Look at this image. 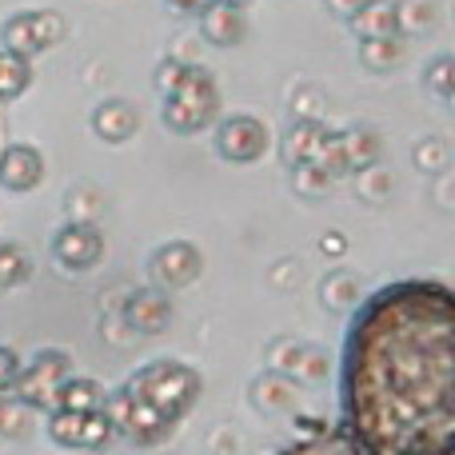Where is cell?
<instances>
[{
    "label": "cell",
    "mask_w": 455,
    "mask_h": 455,
    "mask_svg": "<svg viewBox=\"0 0 455 455\" xmlns=\"http://www.w3.org/2000/svg\"><path fill=\"white\" fill-rule=\"evenodd\" d=\"M336 148H339V164L344 172H363V168L379 164V136L371 128H352V132H336Z\"/></svg>",
    "instance_id": "16"
},
{
    "label": "cell",
    "mask_w": 455,
    "mask_h": 455,
    "mask_svg": "<svg viewBox=\"0 0 455 455\" xmlns=\"http://www.w3.org/2000/svg\"><path fill=\"white\" fill-rule=\"evenodd\" d=\"M104 408V387L88 376H68L56 392L52 411H100Z\"/></svg>",
    "instance_id": "18"
},
{
    "label": "cell",
    "mask_w": 455,
    "mask_h": 455,
    "mask_svg": "<svg viewBox=\"0 0 455 455\" xmlns=\"http://www.w3.org/2000/svg\"><path fill=\"white\" fill-rule=\"evenodd\" d=\"M352 32L363 40H384V36H400V28H395V4L392 0H363L360 12L352 16Z\"/></svg>",
    "instance_id": "17"
},
{
    "label": "cell",
    "mask_w": 455,
    "mask_h": 455,
    "mask_svg": "<svg viewBox=\"0 0 455 455\" xmlns=\"http://www.w3.org/2000/svg\"><path fill=\"white\" fill-rule=\"evenodd\" d=\"M299 427H304V435L275 448L272 455H371L339 419L336 424H312V416H304Z\"/></svg>",
    "instance_id": "9"
},
{
    "label": "cell",
    "mask_w": 455,
    "mask_h": 455,
    "mask_svg": "<svg viewBox=\"0 0 455 455\" xmlns=\"http://www.w3.org/2000/svg\"><path fill=\"white\" fill-rule=\"evenodd\" d=\"M200 32H204L208 44H240L248 36V20H243V8H232V4H212L200 12Z\"/></svg>",
    "instance_id": "15"
},
{
    "label": "cell",
    "mask_w": 455,
    "mask_h": 455,
    "mask_svg": "<svg viewBox=\"0 0 455 455\" xmlns=\"http://www.w3.org/2000/svg\"><path fill=\"white\" fill-rule=\"evenodd\" d=\"M451 72H455V60H451V56H435L432 68H427V76H424V84L432 88L440 100H451Z\"/></svg>",
    "instance_id": "27"
},
{
    "label": "cell",
    "mask_w": 455,
    "mask_h": 455,
    "mask_svg": "<svg viewBox=\"0 0 455 455\" xmlns=\"http://www.w3.org/2000/svg\"><path fill=\"white\" fill-rule=\"evenodd\" d=\"M267 144H272L267 124L256 116H248V112L228 116L216 124V152H220L224 160H232V164H256V160L267 152Z\"/></svg>",
    "instance_id": "7"
},
{
    "label": "cell",
    "mask_w": 455,
    "mask_h": 455,
    "mask_svg": "<svg viewBox=\"0 0 455 455\" xmlns=\"http://www.w3.org/2000/svg\"><path fill=\"white\" fill-rule=\"evenodd\" d=\"M272 392H264V387H251V403L256 408H264V411H280V408H288L291 403V395H296V379H288V376H280V371H272V376L264 379Z\"/></svg>",
    "instance_id": "24"
},
{
    "label": "cell",
    "mask_w": 455,
    "mask_h": 455,
    "mask_svg": "<svg viewBox=\"0 0 455 455\" xmlns=\"http://www.w3.org/2000/svg\"><path fill=\"white\" fill-rule=\"evenodd\" d=\"M124 315H128V323H132L136 331H148V336H156V331H164L168 323H172V304H168L164 291L148 288V291H136V296L128 299Z\"/></svg>",
    "instance_id": "14"
},
{
    "label": "cell",
    "mask_w": 455,
    "mask_h": 455,
    "mask_svg": "<svg viewBox=\"0 0 455 455\" xmlns=\"http://www.w3.org/2000/svg\"><path fill=\"white\" fill-rule=\"evenodd\" d=\"M20 355L12 352V347H4L0 344V395H12V387H16V376H20Z\"/></svg>",
    "instance_id": "29"
},
{
    "label": "cell",
    "mask_w": 455,
    "mask_h": 455,
    "mask_svg": "<svg viewBox=\"0 0 455 455\" xmlns=\"http://www.w3.org/2000/svg\"><path fill=\"white\" fill-rule=\"evenodd\" d=\"M296 184L307 192V196H315V192H328V176L320 172V168H312V164H296Z\"/></svg>",
    "instance_id": "30"
},
{
    "label": "cell",
    "mask_w": 455,
    "mask_h": 455,
    "mask_svg": "<svg viewBox=\"0 0 455 455\" xmlns=\"http://www.w3.org/2000/svg\"><path fill=\"white\" fill-rule=\"evenodd\" d=\"M104 256V235L92 220H72L68 228H60L52 240V259L64 272H92Z\"/></svg>",
    "instance_id": "8"
},
{
    "label": "cell",
    "mask_w": 455,
    "mask_h": 455,
    "mask_svg": "<svg viewBox=\"0 0 455 455\" xmlns=\"http://www.w3.org/2000/svg\"><path fill=\"white\" fill-rule=\"evenodd\" d=\"M84 416L88 411H52V419H48L52 443H60V448H80V443H84Z\"/></svg>",
    "instance_id": "25"
},
{
    "label": "cell",
    "mask_w": 455,
    "mask_h": 455,
    "mask_svg": "<svg viewBox=\"0 0 455 455\" xmlns=\"http://www.w3.org/2000/svg\"><path fill=\"white\" fill-rule=\"evenodd\" d=\"M184 72H188V64H180V60H164V64H160V72H156V88L168 96V92H172V88L184 80Z\"/></svg>",
    "instance_id": "31"
},
{
    "label": "cell",
    "mask_w": 455,
    "mask_h": 455,
    "mask_svg": "<svg viewBox=\"0 0 455 455\" xmlns=\"http://www.w3.org/2000/svg\"><path fill=\"white\" fill-rule=\"evenodd\" d=\"M148 272H152V280H156V288H168V291L188 288V283L204 272V256H200L192 243L172 240V243H164V248L152 251Z\"/></svg>",
    "instance_id": "10"
},
{
    "label": "cell",
    "mask_w": 455,
    "mask_h": 455,
    "mask_svg": "<svg viewBox=\"0 0 455 455\" xmlns=\"http://www.w3.org/2000/svg\"><path fill=\"white\" fill-rule=\"evenodd\" d=\"M443 164H448V144L443 140L416 144V168L419 172H443Z\"/></svg>",
    "instance_id": "28"
},
{
    "label": "cell",
    "mask_w": 455,
    "mask_h": 455,
    "mask_svg": "<svg viewBox=\"0 0 455 455\" xmlns=\"http://www.w3.org/2000/svg\"><path fill=\"white\" fill-rule=\"evenodd\" d=\"M0 36H4L8 52L36 56V52L52 48L56 40L64 36V16L52 12V8H28V12L8 16L4 28H0Z\"/></svg>",
    "instance_id": "6"
},
{
    "label": "cell",
    "mask_w": 455,
    "mask_h": 455,
    "mask_svg": "<svg viewBox=\"0 0 455 455\" xmlns=\"http://www.w3.org/2000/svg\"><path fill=\"white\" fill-rule=\"evenodd\" d=\"M0 419H4V395H0Z\"/></svg>",
    "instance_id": "35"
},
{
    "label": "cell",
    "mask_w": 455,
    "mask_h": 455,
    "mask_svg": "<svg viewBox=\"0 0 455 455\" xmlns=\"http://www.w3.org/2000/svg\"><path fill=\"white\" fill-rule=\"evenodd\" d=\"M104 416L112 419V427H120V432L132 435L136 443H160L176 427V424H168V419L160 416L152 403H144L140 395L128 392V387L104 395Z\"/></svg>",
    "instance_id": "5"
},
{
    "label": "cell",
    "mask_w": 455,
    "mask_h": 455,
    "mask_svg": "<svg viewBox=\"0 0 455 455\" xmlns=\"http://www.w3.org/2000/svg\"><path fill=\"white\" fill-rule=\"evenodd\" d=\"M220 116V92H216V80L208 76L204 68H192L184 72V80L164 96V124L180 136H192L200 128L216 124Z\"/></svg>",
    "instance_id": "3"
},
{
    "label": "cell",
    "mask_w": 455,
    "mask_h": 455,
    "mask_svg": "<svg viewBox=\"0 0 455 455\" xmlns=\"http://www.w3.org/2000/svg\"><path fill=\"white\" fill-rule=\"evenodd\" d=\"M92 132L108 144H124L128 136L140 132V112L128 100H104L100 108L92 112Z\"/></svg>",
    "instance_id": "13"
},
{
    "label": "cell",
    "mask_w": 455,
    "mask_h": 455,
    "mask_svg": "<svg viewBox=\"0 0 455 455\" xmlns=\"http://www.w3.org/2000/svg\"><path fill=\"white\" fill-rule=\"evenodd\" d=\"M272 368L280 371V376L296 379V384H320L323 368H328V355L315 344H291V339H283V344H275Z\"/></svg>",
    "instance_id": "12"
},
{
    "label": "cell",
    "mask_w": 455,
    "mask_h": 455,
    "mask_svg": "<svg viewBox=\"0 0 455 455\" xmlns=\"http://www.w3.org/2000/svg\"><path fill=\"white\" fill-rule=\"evenodd\" d=\"M44 180V156H40L32 144H12L0 156V188L4 192H32Z\"/></svg>",
    "instance_id": "11"
},
{
    "label": "cell",
    "mask_w": 455,
    "mask_h": 455,
    "mask_svg": "<svg viewBox=\"0 0 455 455\" xmlns=\"http://www.w3.org/2000/svg\"><path fill=\"white\" fill-rule=\"evenodd\" d=\"M124 387L132 395H140L144 403H152L168 424H176V419L200 400L204 379H200L196 368H188V363H180V360H156V363H144L140 371H132Z\"/></svg>",
    "instance_id": "2"
},
{
    "label": "cell",
    "mask_w": 455,
    "mask_h": 455,
    "mask_svg": "<svg viewBox=\"0 0 455 455\" xmlns=\"http://www.w3.org/2000/svg\"><path fill=\"white\" fill-rule=\"evenodd\" d=\"M168 4H172L176 8V12H204V8H212L216 4V0H168Z\"/></svg>",
    "instance_id": "33"
},
{
    "label": "cell",
    "mask_w": 455,
    "mask_h": 455,
    "mask_svg": "<svg viewBox=\"0 0 455 455\" xmlns=\"http://www.w3.org/2000/svg\"><path fill=\"white\" fill-rule=\"evenodd\" d=\"M32 259L20 243H0V291H12L28 280Z\"/></svg>",
    "instance_id": "22"
},
{
    "label": "cell",
    "mask_w": 455,
    "mask_h": 455,
    "mask_svg": "<svg viewBox=\"0 0 455 455\" xmlns=\"http://www.w3.org/2000/svg\"><path fill=\"white\" fill-rule=\"evenodd\" d=\"M435 20H440V4L435 0H395V28H400L403 40L435 28Z\"/></svg>",
    "instance_id": "20"
},
{
    "label": "cell",
    "mask_w": 455,
    "mask_h": 455,
    "mask_svg": "<svg viewBox=\"0 0 455 455\" xmlns=\"http://www.w3.org/2000/svg\"><path fill=\"white\" fill-rule=\"evenodd\" d=\"M339 424L371 455H455V296L443 280H395L355 304Z\"/></svg>",
    "instance_id": "1"
},
{
    "label": "cell",
    "mask_w": 455,
    "mask_h": 455,
    "mask_svg": "<svg viewBox=\"0 0 455 455\" xmlns=\"http://www.w3.org/2000/svg\"><path fill=\"white\" fill-rule=\"evenodd\" d=\"M32 84V64L28 56L20 52H8V48H0V100H20L24 92H28Z\"/></svg>",
    "instance_id": "19"
},
{
    "label": "cell",
    "mask_w": 455,
    "mask_h": 455,
    "mask_svg": "<svg viewBox=\"0 0 455 455\" xmlns=\"http://www.w3.org/2000/svg\"><path fill=\"white\" fill-rule=\"evenodd\" d=\"M216 4H232V8H243L248 0H216Z\"/></svg>",
    "instance_id": "34"
},
{
    "label": "cell",
    "mask_w": 455,
    "mask_h": 455,
    "mask_svg": "<svg viewBox=\"0 0 455 455\" xmlns=\"http://www.w3.org/2000/svg\"><path fill=\"white\" fill-rule=\"evenodd\" d=\"M403 56H408V40H403V36L363 40V44H360V60L368 64L371 72H392V68H400Z\"/></svg>",
    "instance_id": "21"
},
{
    "label": "cell",
    "mask_w": 455,
    "mask_h": 455,
    "mask_svg": "<svg viewBox=\"0 0 455 455\" xmlns=\"http://www.w3.org/2000/svg\"><path fill=\"white\" fill-rule=\"evenodd\" d=\"M320 132H323V128L315 124V120H296V124H291V132L283 136V160H288L291 168L304 164L307 152H312V144L320 140Z\"/></svg>",
    "instance_id": "23"
},
{
    "label": "cell",
    "mask_w": 455,
    "mask_h": 455,
    "mask_svg": "<svg viewBox=\"0 0 455 455\" xmlns=\"http://www.w3.org/2000/svg\"><path fill=\"white\" fill-rule=\"evenodd\" d=\"M323 304L328 307H355L360 304V280H355L352 272H331L328 280H323Z\"/></svg>",
    "instance_id": "26"
},
{
    "label": "cell",
    "mask_w": 455,
    "mask_h": 455,
    "mask_svg": "<svg viewBox=\"0 0 455 455\" xmlns=\"http://www.w3.org/2000/svg\"><path fill=\"white\" fill-rule=\"evenodd\" d=\"M360 4H363V0H328V8L336 16H344V20H352V16L360 12Z\"/></svg>",
    "instance_id": "32"
},
{
    "label": "cell",
    "mask_w": 455,
    "mask_h": 455,
    "mask_svg": "<svg viewBox=\"0 0 455 455\" xmlns=\"http://www.w3.org/2000/svg\"><path fill=\"white\" fill-rule=\"evenodd\" d=\"M68 376H72V355L60 352V347H44V352H36V360L28 368H20L12 395L32 411H40V408L52 411L56 392H60V384Z\"/></svg>",
    "instance_id": "4"
}]
</instances>
